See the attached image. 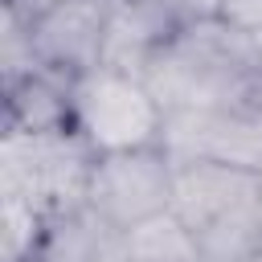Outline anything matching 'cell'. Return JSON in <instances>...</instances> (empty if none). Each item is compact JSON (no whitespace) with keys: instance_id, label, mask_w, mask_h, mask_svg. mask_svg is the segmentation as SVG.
<instances>
[{"instance_id":"1","label":"cell","mask_w":262,"mask_h":262,"mask_svg":"<svg viewBox=\"0 0 262 262\" xmlns=\"http://www.w3.org/2000/svg\"><path fill=\"white\" fill-rule=\"evenodd\" d=\"M143 82L164 115L262 106V57L254 37L221 16L184 20L176 37L147 61Z\"/></svg>"},{"instance_id":"2","label":"cell","mask_w":262,"mask_h":262,"mask_svg":"<svg viewBox=\"0 0 262 262\" xmlns=\"http://www.w3.org/2000/svg\"><path fill=\"white\" fill-rule=\"evenodd\" d=\"M164 106L139 74L98 66L70 82V131L94 156H119L164 143Z\"/></svg>"},{"instance_id":"3","label":"cell","mask_w":262,"mask_h":262,"mask_svg":"<svg viewBox=\"0 0 262 262\" xmlns=\"http://www.w3.org/2000/svg\"><path fill=\"white\" fill-rule=\"evenodd\" d=\"M90 168L94 151L74 131L53 135L4 131L0 139V196H25L49 217L86 205Z\"/></svg>"},{"instance_id":"4","label":"cell","mask_w":262,"mask_h":262,"mask_svg":"<svg viewBox=\"0 0 262 262\" xmlns=\"http://www.w3.org/2000/svg\"><path fill=\"white\" fill-rule=\"evenodd\" d=\"M172 176H176V164L164 147L94 156L90 184H86V209L111 229L127 233L172 209Z\"/></svg>"},{"instance_id":"5","label":"cell","mask_w":262,"mask_h":262,"mask_svg":"<svg viewBox=\"0 0 262 262\" xmlns=\"http://www.w3.org/2000/svg\"><path fill=\"white\" fill-rule=\"evenodd\" d=\"M160 147L172 160H213L262 176V106L168 115Z\"/></svg>"},{"instance_id":"6","label":"cell","mask_w":262,"mask_h":262,"mask_svg":"<svg viewBox=\"0 0 262 262\" xmlns=\"http://www.w3.org/2000/svg\"><path fill=\"white\" fill-rule=\"evenodd\" d=\"M106 16H111V0H61L29 16L41 70H53L70 82L98 70L106 45Z\"/></svg>"},{"instance_id":"7","label":"cell","mask_w":262,"mask_h":262,"mask_svg":"<svg viewBox=\"0 0 262 262\" xmlns=\"http://www.w3.org/2000/svg\"><path fill=\"white\" fill-rule=\"evenodd\" d=\"M176 176H172V213L196 233L209 221H217L221 213L237 209L242 201L262 192V176L258 172H242L229 164H213V160H172Z\"/></svg>"},{"instance_id":"8","label":"cell","mask_w":262,"mask_h":262,"mask_svg":"<svg viewBox=\"0 0 262 262\" xmlns=\"http://www.w3.org/2000/svg\"><path fill=\"white\" fill-rule=\"evenodd\" d=\"M184 20L151 0H111V16H106V45H102V66L123 70V74H139L147 70V61L176 37Z\"/></svg>"},{"instance_id":"9","label":"cell","mask_w":262,"mask_h":262,"mask_svg":"<svg viewBox=\"0 0 262 262\" xmlns=\"http://www.w3.org/2000/svg\"><path fill=\"white\" fill-rule=\"evenodd\" d=\"M4 131L53 135L70 131V78L37 70L16 86H4Z\"/></svg>"},{"instance_id":"10","label":"cell","mask_w":262,"mask_h":262,"mask_svg":"<svg viewBox=\"0 0 262 262\" xmlns=\"http://www.w3.org/2000/svg\"><path fill=\"white\" fill-rule=\"evenodd\" d=\"M119 237H123L119 229H111L86 205H78V209H66V213L49 217L33 262H102V254Z\"/></svg>"},{"instance_id":"11","label":"cell","mask_w":262,"mask_h":262,"mask_svg":"<svg viewBox=\"0 0 262 262\" xmlns=\"http://www.w3.org/2000/svg\"><path fill=\"white\" fill-rule=\"evenodd\" d=\"M123 250H127V262H201L196 233L172 209L135 225V229H127Z\"/></svg>"},{"instance_id":"12","label":"cell","mask_w":262,"mask_h":262,"mask_svg":"<svg viewBox=\"0 0 262 262\" xmlns=\"http://www.w3.org/2000/svg\"><path fill=\"white\" fill-rule=\"evenodd\" d=\"M0 66H4V86H16L25 82L29 74L41 70L37 61V49H33V29H29V16L8 8L4 4V37H0Z\"/></svg>"},{"instance_id":"13","label":"cell","mask_w":262,"mask_h":262,"mask_svg":"<svg viewBox=\"0 0 262 262\" xmlns=\"http://www.w3.org/2000/svg\"><path fill=\"white\" fill-rule=\"evenodd\" d=\"M217 16L242 33H262V0H221L217 4Z\"/></svg>"},{"instance_id":"14","label":"cell","mask_w":262,"mask_h":262,"mask_svg":"<svg viewBox=\"0 0 262 262\" xmlns=\"http://www.w3.org/2000/svg\"><path fill=\"white\" fill-rule=\"evenodd\" d=\"M8 8H16V12H25V16H37V12H45V8H53V4H61V0H4Z\"/></svg>"},{"instance_id":"15","label":"cell","mask_w":262,"mask_h":262,"mask_svg":"<svg viewBox=\"0 0 262 262\" xmlns=\"http://www.w3.org/2000/svg\"><path fill=\"white\" fill-rule=\"evenodd\" d=\"M254 49H258V57H262V33H254Z\"/></svg>"}]
</instances>
